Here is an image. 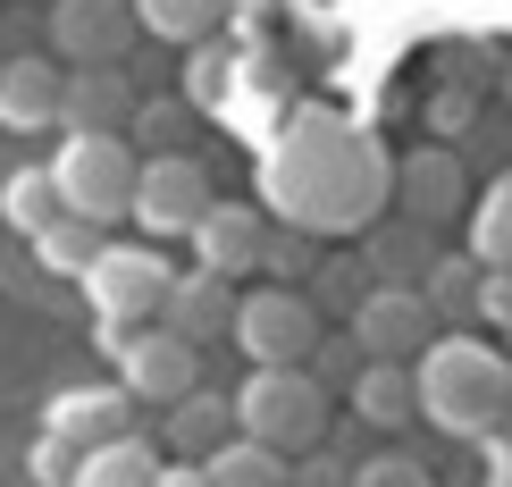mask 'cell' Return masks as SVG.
Masks as SVG:
<instances>
[{"label":"cell","instance_id":"obj_26","mask_svg":"<svg viewBox=\"0 0 512 487\" xmlns=\"http://www.w3.org/2000/svg\"><path fill=\"white\" fill-rule=\"evenodd\" d=\"M471 252H479V269H512V168H496V185L479 194Z\"/></svg>","mask_w":512,"mask_h":487},{"label":"cell","instance_id":"obj_24","mask_svg":"<svg viewBox=\"0 0 512 487\" xmlns=\"http://www.w3.org/2000/svg\"><path fill=\"white\" fill-rule=\"evenodd\" d=\"M227 17V0H135V26L160 42H210Z\"/></svg>","mask_w":512,"mask_h":487},{"label":"cell","instance_id":"obj_9","mask_svg":"<svg viewBox=\"0 0 512 487\" xmlns=\"http://www.w3.org/2000/svg\"><path fill=\"white\" fill-rule=\"evenodd\" d=\"M42 34H51L59 68H110V59H126V42L143 26H135V0H51Z\"/></svg>","mask_w":512,"mask_h":487},{"label":"cell","instance_id":"obj_21","mask_svg":"<svg viewBox=\"0 0 512 487\" xmlns=\"http://www.w3.org/2000/svg\"><path fill=\"white\" fill-rule=\"evenodd\" d=\"M160 479V454L143 446V437H110V446H84L68 487H152Z\"/></svg>","mask_w":512,"mask_h":487},{"label":"cell","instance_id":"obj_29","mask_svg":"<svg viewBox=\"0 0 512 487\" xmlns=\"http://www.w3.org/2000/svg\"><path fill=\"white\" fill-rule=\"evenodd\" d=\"M126 126H143L152 152H185V135H194V101H135Z\"/></svg>","mask_w":512,"mask_h":487},{"label":"cell","instance_id":"obj_22","mask_svg":"<svg viewBox=\"0 0 512 487\" xmlns=\"http://www.w3.org/2000/svg\"><path fill=\"white\" fill-rule=\"evenodd\" d=\"M286 462L294 454H277V446H261V437H227L219 454H202V471H210V487H286Z\"/></svg>","mask_w":512,"mask_h":487},{"label":"cell","instance_id":"obj_5","mask_svg":"<svg viewBox=\"0 0 512 487\" xmlns=\"http://www.w3.org/2000/svg\"><path fill=\"white\" fill-rule=\"evenodd\" d=\"M319 336L328 328H319V311H311L303 286H252V294H236V345L252 353V370L311 362Z\"/></svg>","mask_w":512,"mask_h":487},{"label":"cell","instance_id":"obj_28","mask_svg":"<svg viewBox=\"0 0 512 487\" xmlns=\"http://www.w3.org/2000/svg\"><path fill=\"white\" fill-rule=\"evenodd\" d=\"M311 244H319V236H303V227L277 219L269 236H261V278H269V286H303V278H311V261H319Z\"/></svg>","mask_w":512,"mask_h":487},{"label":"cell","instance_id":"obj_32","mask_svg":"<svg viewBox=\"0 0 512 487\" xmlns=\"http://www.w3.org/2000/svg\"><path fill=\"white\" fill-rule=\"evenodd\" d=\"M345 479H353V471H345L328 446H311V454H294V462H286V487H345Z\"/></svg>","mask_w":512,"mask_h":487},{"label":"cell","instance_id":"obj_36","mask_svg":"<svg viewBox=\"0 0 512 487\" xmlns=\"http://www.w3.org/2000/svg\"><path fill=\"white\" fill-rule=\"evenodd\" d=\"M504 110H512V59H504Z\"/></svg>","mask_w":512,"mask_h":487},{"label":"cell","instance_id":"obj_10","mask_svg":"<svg viewBox=\"0 0 512 487\" xmlns=\"http://www.w3.org/2000/svg\"><path fill=\"white\" fill-rule=\"evenodd\" d=\"M345 328H353V345L370 353V362H420L429 336H437V311H429L420 286H370Z\"/></svg>","mask_w":512,"mask_h":487},{"label":"cell","instance_id":"obj_27","mask_svg":"<svg viewBox=\"0 0 512 487\" xmlns=\"http://www.w3.org/2000/svg\"><path fill=\"white\" fill-rule=\"evenodd\" d=\"M34 244H42V261H51V269H76V278H84V261L101 252V219H76V210H59V219L42 227Z\"/></svg>","mask_w":512,"mask_h":487},{"label":"cell","instance_id":"obj_11","mask_svg":"<svg viewBox=\"0 0 512 487\" xmlns=\"http://www.w3.org/2000/svg\"><path fill=\"white\" fill-rule=\"evenodd\" d=\"M395 202H403V219H420V227L462 219V210H471V160H462L454 143H412V152L395 160Z\"/></svg>","mask_w":512,"mask_h":487},{"label":"cell","instance_id":"obj_12","mask_svg":"<svg viewBox=\"0 0 512 487\" xmlns=\"http://www.w3.org/2000/svg\"><path fill=\"white\" fill-rule=\"evenodd\" d=\"M261 236H269L261 202H219L210 194V210L194 219V252H202V269H219V278H252V269H261Z\"/></svg>","mask_w":512,"mask_h":487},{"label":"cell","instance_id":"obj_18","mask_svg":"<svg viewBox=\"0 0 512 487\" xmlns=\"http://www.w3.org/2000/svg\"><path fill=\"white\" fill-rule=\"evenodd\" d=\"M361 261H370L378 286H420V269H429L437 252H429V227L420 219H370L361 227Z\"/></svg>","mask_w":512,"mask_h":487},{"label":"cell","instance_id":"obj_37","mask_svg":"<svg viewBox=\"0 0 512 487\" xmlns=\"http://www.w3.org/2000/svg\"><path fill=\"white\" fill-rule=\"evenodd\" d=\"M504 353H512V328H504Z\"/></svg>","mask_w":512,"mask_h":487},{"label":"cell","instance_id":"obj_1","mask_svg":"<svg viewBox=\"0 0 512 487\" xmlns=\"http://www.w3.org/2000/svg\"><path fill=\"white\" fill-rule=\"evenodd\" d=\"M395 202V160L345 110H294L261 152V210L303 236H361Z\"/></svg>","mask_w":512,"mask_h":487},{"label":"cell","instance_id":"obj_34","mask_svg":"<svg viewBox=\"0 0 512 487\" xmlns=\"http://www.w3.org/2000/svg\"><path fill=\"white\" fill-rule=\"evenodd\" d=\"M487 487H512V437H487Z\"/></svg>","mask_w":512,"mask_h":487},{"label":"cell","instance_id":"obj_14","mask_svg":"<svg viewBox=\"0 0 512 487\" xmlns=\"http://www.w3.org/2000/svg\"><path fill=\"white\" fill-rule=\"evenodd\" d=\"M59 84H68V68H59L51 51H17V59H0V126H17V135L59 126Z\"/></svg>","mask_w":512,"mask_h":487},{"label":"cell","instance_id":"obj_33","mask_svg":"<svg viewBox=\"0 0 512 487\" xmlns=\"http://www.w3.org/2000/svg\"><path fill=\"white\" fill-rule=\"evenodd\" d=\"M479 328H512V269H487V278H479Z\"/></svg>","mask_w":512,"mask_h":487},{"label":"cell","instance_id":"obj_3","mask_svg":"<svg viewBox=\"0 0 512 487\" xmlns=\"http://www.w3.org/2000/svg\"><path fill=\"white\" fill-rule=\"evenodd\" d=\"M135 143H126V126H68V143L51 152V185L59 202L76 210V219H126V202H135Z\"/></svg>","mask_w":512,"mask_h":487},{"label":"cell","instance_id":"obj_25","mask_svg":"<svg viewBox=\"0 0 512 487\" xmlns=\"http://www.w3.org/2000/svg\"><path fill=\"white\" fill-rule=\"evenodd\" d=\"M59 210H68V202H59V185H51V168H17V177L0 185V219H9L17 236H42V227H51Z\"/></svg>","mask_w":512,"mask_h":487},{"label":"cell","instance_id":"obj_35","mask_svg":"<svg viewBox=\"0 0 512 487\" xmlns=\"http://www.w3.org/2000/svg\"><path fill=\"white\" fill-rule=\"evenodd\" d=\"M152 487H210V471H202V462H160Z\"/></svg>","mask_w":512,"mask_h":487},{"label":"cell","instance_id":"obj_13","mask_svg":"<svg viewBox=\"0 0 512 487\" xmlns=\"http://www.w3.org/2000/svg\"><path fill=\"white\" fill-rule=\"evenodd\" d=\"M160 328H177L185 345H219V336H236V278H219V269L168 278V294H160Z\"/></svg>","mask_w":512,"mask_h":487},{"label":"cell","instance_id":"obj_4","mask_svg":"<svg viewBox=\"0 0 512 487\" xmlns=\"http://www.w3.org/2000/svg\"><path fill=\"white\" fill-rule=\"evenodd\" d=\"M328 404H336V395L319 387L303 362L252 370L244 387H236V429L261 437V446H277V454H311L319 437H328Z\"/></svg>","mask_w":512,"mask_h":487},{"label":"cell","instance_id":"obj_6","mask_svg":"<svg viewBox=\"0 0 512 487\" xmlns=\"http://www.w3.org/2000/svg\"><path fill=\"white\" fill-rule=\"evenodd\" d=\"M177 269L160 261L152 244H101L93 261H84V294H93V311L110 328H143V320H160V294Z\"/></svg>","mask_w":512,"mask_h":487},{"label":"cell","instance_id":"obj_30","mask_svg":"<svg viewBox=\"0 0 512 487\" xmlns=\"http://www.w3.org/2000/svg\"><path fill=\"white\" fill-rule=\"evenodd\" d=\"M361 362H370V353H361V345H353V328H345V336H319L303 370H311V378H319V387H328V395H345L353 378H361Z\"/></svg>","mask_w":512,"mask_h":487},{"label":"cell","instance_id":"obj_8","mask_svg":"<svg viewBox=\"0 0 512 487\" xmlns=\"http://www.w3.org/2000/svg\"><path fill=\"white\" fill-rule=\"evenodd\" d=\"M210 210V177L194 152H152L135 168V202L126 219H143V236H194V219Z\"/></svg>","mask_w":512,"mask_h":487},{"label":"cell","instance_id":"obj_17","mask_svg":"<svg viewBox=\"0 0 512 487\" xmlns=\"http://www.w3.org/2000/svg\"><path fill=\"white\" fill-rule=\"evenodd\" d=\"M227 437H236V395H202V387H185L177 404H168V454H177V462L219 454Z\"/></svg>","mask_w":512,"mask_h":487},{"label":"cell","instance_id":"obj_2","mask_svg":"<svg viewBox=\"0 0 512 487\" xmlns=\"http://www.w3.org/2000/svg\"><path fill=\"white\" fill-rule=\"evenodd\" d=\"M412 378H420V420L445 437H471V446H487L512 412V353L487 328H437Z\"/></svg>","mask_w":512,"mask_h":487},{"label":"cell","instance_id":"obj_16","mask_svg":"<svg viewBox=\"0 0 512 487\" xmlns=\"http://www.w3.org/2000/svg\"><path fill=\"white\" fill-rule=\"evenodd\" d=\"M135 118V84H126V68L110 59V68H68V84H59V126H126Z\"/></svg>","mask_w":512,"mask_h":487},{"label":"cell","instance_id":"obj_23","mask_svg":"<svg viewBox=\"0 0 512 487\" xmlns=\"http://www.w3.org/2000/svg\"><path fill=\"white\" fill-rule=\"evenodd\" d=\"M370 286H378V278H370V261H361V252H345V261H336V252H319L303 294H311V311H319V320H353Z\"/></svg>","mask_w":512,"mask_h":487},{"label":"cell","instance_id":"obj_20","mask_svg":"<svg viewBox=\"0 0 512 487\" xmlns=\"http://www.w3.org/2000/svg\"><path fill=\"white\" fill-rule=\"evenodd\" d=\"M479 252H437L429 269H420V294H429L437 328H479Z\"/></svg>","mask_w":512,"mask_h":487},{"label":"cell","instance_id":"obj_38","mask_svg":"<svg viewBox=\"0 0 512 487\" xmlns=\"http://www.w3.org/2000/svg\"><path fill=\"white\" fill-rule=\"evenodd\" d=\"M504 437H512V412H504Z\"/></svg>","mask_w":512,"mask_h":487},{"label":"cell","instance_id":"obj_19","mask_svg":"<svg viewBox=\"0 0 512 487\" xmlns=\"http://www.w3.org/2000/svg\"><path fill=\"white\" fill-rule=\"evenodd\" d=\"M353 420H370V429H403V420L420 412V378H412V362H361V378H353Z\"/></svg>","mask_w":512,"mask_h":487},{"label":"cell","instance_id":"obj_15","mask_svg":"<svg viewBox=\"0 0 512 487\" xmlns=\"http://www.w3.org/2000/svg\"><path fill=\"white\" fill-rule=\"evenodd\" d=\"M135 395H126V387H76V395H59V404H51V437H59V446H110V437H135Z\"/></svg>","mask_w":512,"mask_h":487},{"label":"cell","instance_id":"obj_31","mask_svg":"<svg viewBox=\"0 0 512 487\" xmlns=\"http://www.w3.org/2000/svg\"><path fill=\"white\" fill-rule=\"evenodd\" d=\"M345 487H429V462L420 454H370V462H353Z\"/></svg>","mask_w":512,"mask_h":487},{"label":"cell","instance_id":"obj_7","mask_svg":"<svg viewBox=\"0 0 512 487\" xmlns=\"http://www.w3.org/2000/svg\"><path fill=\"white\" fill-rule=\"evenodd\" d=\"M118 387L135 404H177L185 387H202V345H185L177 328L143 320V328H118Z\"/></svg>","mask_w":512,"mask_h":487}]
</instances>
